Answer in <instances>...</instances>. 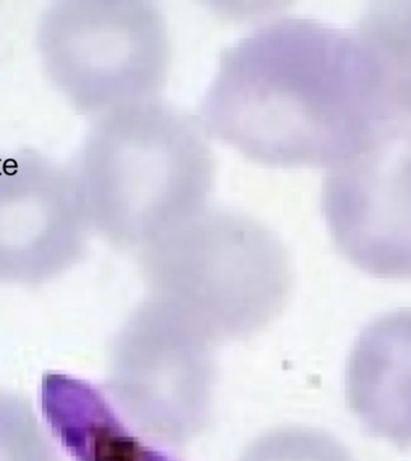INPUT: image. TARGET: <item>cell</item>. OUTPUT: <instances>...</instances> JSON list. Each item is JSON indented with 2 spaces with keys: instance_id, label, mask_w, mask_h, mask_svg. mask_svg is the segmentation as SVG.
<instances>
[{
  "instance_id": "obj_1",
  "label": "cell",
  "mask_w": 411,
  "mask_h": 461,
  "mask_svg": "<svg viewBox=\"0 0 411 461\" xmlns=\"http://www.w3.org/2000/svg\"><path fill=\"white\" fill-rule=\"evenodd\" d=\"M201 119L259 164L334 167L385 122L380 74L356 32L278 18L223 53Z\"/></svg>"
},
{
  "instance_id": "obj_2",
  "label": "cell",
  "mask_w": 411,
  "mask_h": 461,
  "mask_svg": "<svg viewBox=\"0 0 411 461\" xmlns=\"http://www.w3.org/2000/svg\"><path fill=\"white\" fill-rule=\"evenodd\" d=\"M74 173L90 230L141 250L206 208L215 158L194 119L154 97L96 119Z\"/></svg>"
},
{
  "instance_id": "obj_3",
  "label": "cell",
  "mask_w": 411,
  "mask_h": 461,
  "mask_svg": "<svg viewBox=\"0 0 411 461\" xmlns=\"http://www.w3.org/2000/svg\"><path fill=\"white\" fill-rule=\"evenodd\" d=\"M151 297L218 342L251 337L279 315L291 287L277 234L245 212L207 208L141 249Z\"/></svg>"
},
{
  "instance_id": "obj_4",
  "label": "cell",
  "mask_w": 411,
  "mask_h": 461,
  "mask_svg": "<svg viewBox=\"0 0 411 461\" xmlns=\"http://www.w3.org/2000/svg\"><path fill=\"white\" fill-rule=\"evenodd\" d=\"M36 41L50 85L96 119L154 99L171 60L168 24L147 2L56 3L40 18Z\"/></svg>"
},
{
  "instance_id": "obj_5",
  "label": "cell",
  "mask_w": 411,
  "mask_h": 461,
  "mask_svg": "<svg viewBox=\"0 0 411 461\" xmlns=\"http://www.w3.org/2000/svg\"><path fill=\"white\" fill-rule=\"evenodd\" d=\"M176 306L148 295L115 335L107 388L132 427L162 447L196 438L211 420L215 346Z\"/></svg>"
},
{
  "instance_id": "obj_6",
  "label": "cell",
  "mask_w": 411,
  "mask_h": 461,
  "mask_svg": "<svg viewBox=\"0 0 411 461\" xmlns=\"http://www.w3.org/2000/svg\"><path fill=\"white\" fill-rule=\"evenodd\" d=\"M324 180L332 238L357 268L411 279V126H384Z\"/></svg>"
},
{
  "instance_id": "obj_7",
  "label": "cell",
  "mask_w": 411,
  "mask_h": 461,
  "mask_svg": "<svg viewBox=\"0 0 411 461\" xmlns=\"http://www.w3.org/2000/svg\"><path fill=\"white\" fill-rule=\"evenodd\" d=\"M89 230L74 172L31 151L0 154V283L56 279L81 261Z\"/></svg>"
},
{
  "instance_id": "obj_8",
  "label": "cell",
  "mask_w": 411,
  "mask_h": 461,
  "mask_svg": "<svg viewBox=\"0 0 411 461\" xmlns=\"http://www.w3.org/2000/svg\"><path fill=\"white\" fill-rule=\"evenodd\" d=\"M350 409L370 434L411 447V310L368 324L350 352L345 374Z\"/></svg>"
},
{
  "instance_id": "obj_9",
  "label": "cell",
  "mask_w": 411,
  "mask_h": 461,
  "mask_svg": "<svg viewBox=\"0 0 411 461\" xmlns=\"http://www.w3.org/2000/svg\"><path fill=\"white\" fill-rule=\"evenodd\" d=\"M40 407L50 435L76 461H180L123 420L105 393L81 378L47 373Z\"/></svg>"
},
{
  "instance_id": "obj_10",
  "label": "cell",
  "mask_w": 411,
  "mask_h": 461,
  "mask_svg": "<svg viewBox=\"0 0 411 461\" xmlns=\"http://www.w3.org/2000/svg\"><path fill=\"white\" fill-rule=\"evenodd\" d=\"M377 64L384 122L411 119V3L373 4L355 31Z\"/></svg>"
},
{
  "instance_id": "obj_11",
  "label": "cell",
  "mask_w": 411,
  "mask_h": 461,
  "mask_svg": "<svg viewBox=\"0 0 411 461\" xmlns=\"http://www.w3.org/2000/svg\"><path fill=\"white\" fill-rule=\"evenodd\" d=\"M238 461H353L333 436L316 429L285 427L259 436Z\"/></svg>"
},
{
  "instance_id": "obj_12",
  "label": "cell",
  "mask_w": 411,
  "mask_h": 461,
  "mask_svg": "<svg viewBox=\"0 0 411 461\" xmlns=\"http://www.w3.org/2000/svg\"><path fill=\"white\" fill-rule=\"evenodd\" d=\"M0 461H60L27 400L3 391Z\"/></svg>"
}]
</instances>
